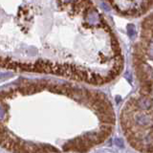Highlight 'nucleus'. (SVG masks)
<instances>
[{
	"label": "nucleus",
	"instance_id": "obj_1",
	"mask_svg": "<svg viewBox=\"0 0 153 153\" xmlns=\"http://www.w3.org/2000/svg\"><path fill=\"white\" fill-rule=\"evenodd\" d=\"M93 12L91 0H0V69L84 81L63 46L60 14Z\"/></svg>",
	"mask_w": 153,
	"mask_h": 153
}]
</instances>
